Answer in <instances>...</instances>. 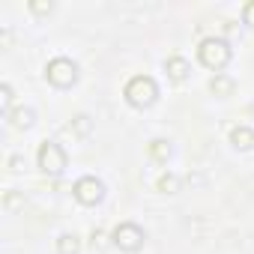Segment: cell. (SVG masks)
<instances>
[{
  "instance_id": "obj_1",
  "label": "cell",
  "mask_w": 254,
  "mask_h": 254,
  "mask_svg": "<svg viewBox=\"0 0 254 254\" xmlns=\"http://www.w3.org/2000/svg\"><path fill=\"white\" fill-rule=\"evenodd\" d=\"M156 96H159L156 81L147 78V75H138V78H132L129 84H126V99H129L135 108H147V105H153Z\"/></svg>"
},
{
  "instance_id": "obj_2",
  "label": "cell",
  "mask_w": 254,
  "mask_h": 254,
  "mask_svg": "<svg viewBox=\"0 0 254 254\" xmlns=\"http://www.w3.org/2000/svg\"><path fill=\"white\" fill-rule=\"evenodd\" d=\"M200 60H203V66H209V69H221V66L230 60L227 42H224V39H203V42H200Z\"/></svg>"
},
{
  "instance_id": "obj_3",
  "label": "cell",
  "mask_w": 254,
  "mask_h": 254,
  "mask_svg": "<svg viewBox=\"0 0 254 254\" xmlns=\"http://www.w3.org/2000/svg\"><path fill=\"white\" fill-rule=\"evenodd\" d=\"M45 75H48V81H51V84H57V87H69V84L78 78V69H75V63H72V60L57 57V60H51V63H48Z\"/></svg>"
},
{
  "instance_id": "obj_4",
  "label": "cell",
  "mask_w": 254,
  "mask_h": 254,
  "mask_svg": "<svg viewBox=\"0 0 254 254\" xmlns=\"http://www.w3.org/2000/svg\"><path fill=\"white\" fill-rule=\"evenodd\" d=\"M39 168L42 171H48V174H60L63 168H66V153L57 147V144H42L39 147Z\"/></svg>"
},
{
  "instance_id": "obj_5",
  "label": "cell",
  "mask_w": 254,
  "mask_h": 254,
  "mask_svg": "<svg viewBox=\"0 0 254 254\" xmlns=\"http://www.w3.org/2000/svg\"><path fill=\"white\" fill-rule=\"evenodd\" d=\"M114 242H117L120 248H126V251H135V248L144 242V233H141L138 224H120V227L114 230Z\"/></svg>"
},
{
  "instance_id": "obj_6",
  "label": "cell",
  "mask_w": 254,
  "mask_h": 254,
  "mask_svg": "<svg viewBox=\"0 0 254 254\" xmlns=\"http://www.w3.org/2000/svg\"><path fill=\"white\" fill-rule=\"evenodd\" d=\"M102 183L96 180V177H84V180H78L75 183V197L81 200V203H96V200H102Z\"/></svg>"
},
{
  "instance_id": "obj_7",
  "label": "cell",
  "mask_w": 254,
  "mask_h": 254,
  "mask_svg": "<svg viewBox=\"0 0 254 254\" xmlns=\"http://www.w3.org/2000/svg\"><path fill=\"white\" fill-rule=\"evenodd\" d=\"M165 69H168V75H171L174 81H183V78L189 75V66H186L183 57H171V60H165Z\"/></svg>"
},
{
  "instance_id": "obj_8",
  "label": "cell",
  "mask_w": 254,
  "mask_h": 254,
  "mask_svg": "<svg viewBox=\"0 0 254 254\" xmlns=\"http://www.w3.org/2000/svg\"><path fill=\"white\" fill-rule=\"evenodd\" d=\"M230 141H233L236 147H251V144H254V132L242 126V129H233V132H230Z\"/></svg>"
},
{
  "instance_id": "obj_9",
  "label": "cell",
  "mask_w": 254,
  "mask_h": 254,
  "mask_svg": "<svg viewBox=\"0 0 254 254\" xmlns=\"http://www.w3.org/2000/svg\"><path fill=\"white\" fill-rule=\"evenodd\" d=\"M209 90H212V93H221V96H227V93L233 90V81H230V78H224V75H215V78L209 81Z\"/></svg>"
},
{
  "instance_id": "obj_10",
  "label": "cell",
  "mask_w": 254,
  "mask_h": 254,
  "mask_svg": "<svg viewBox=\"0 0 254 254\" xmlns=\"http://www.w3.org/2000/svg\"><path fill=\"white\" fill-rule=\"evenodd\" d=\"M60 254H78V236L75 233L60 236Z\"/></svg>"
},
{
  "instance_id": "obj_11",
  "label": "cell",
  "mask_w": 254,
  "mask_h": 254,
  "mask_svg": "<svg viewBox=\"0 0 254 254\" xmlns=\"http://www.w3.org/2000/svg\"><path fill=\"white\" fill-rule=\"evenodd\" d=\"M150 153H153L156 159H168V156H171V147H168L165 141H153V147H150Z\"/></svg>"
},
{
  "instance_id": "obj_12",
  "label": "cell",
  "mask_w": 254,
  "mask_h": 254,
  "mask_svg": "<svg viewBox=\"0 0 254 254\" xmlns=\"http://www.w3.org/2000/svg\"><path fill=\"white\" fill-rule=\"evenodd\" d=\"M174 186H177L174 177H162V180H159V189H174Z\"/></svg>"
},
{
  "instance_id": "obj_13",
  "label": "cell",
  "mask_w": 254,
  "mask_h": 254,
  "mask_svg": "<svg viewBox=\"0 0 254 254\" xmlns=\"http://www.w3.org/2000/svg\"><path fill=\"white\" fill-rule=\"evenodd\" d=\"M245 21L254 27V3H248V6H245Z\"/></svg>"
}]
</instances>
